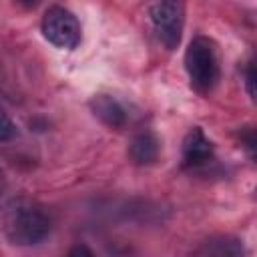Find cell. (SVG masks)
Here are the masks:
<instances>
[{"label": "cell", "instance_id": "6da1fadb", "mask_svg": "<svg viewBox=\"0 0 257 257\" xmlns=\"http://www.w3.org/2000/svg\"><path fill=\"white\" fill-rule=\"evenodd\" d=\"M6 237L14 245H38L50 233L48 215L34 205H16L6 215Z\"/></svg>", "mask_w": 257, "mask_h": 257}, {"label": "cell", "instance_id": "7a4b0ae2", "mask_svg": "<svg viewBox=\"0 0 257 257\" xmlns=\"http://www.w3.org/2000/svg\"><path fill=\"white\" fill-rule=\"evenodd\" d=\"M185 68L191 78V84L199 92H209L219 76V66H217V56L213 50V44L197 36L191 40L187 52H185Z\"/></svg>", "mask_w": 257, "mask_h": 257}, {"label": "cell", "instance_id": "3957f363", "mask_svg": "<svg viewBox=\"0 0 257 257\" xmlns=\"http://www.w3.org/2000/svg\"><path fill=\"white\" fill-rule=\"evenodd\" d=\"M42 34L56 48L72 50L80 42V24L70 10L50 6L42 16Z\"/></svg>", "mask_w": 257, "mask_h": 257}, {"label": "cell", "instance_id": "277c9868", "mask_svg": "<svg viewBox=\"0 0 257 257\" xmlns=\"http://www.w3.org/2000/svg\"><path fill=\"white\" fill-rule=\"evenodd\" d=\"M151 22L161 38V42L173 50L177 48L181 40V30H183V14L185 8L181 2H157L151 6Z\"/></svg>", "mask_w": 257, "mask_h": 257}, {"label": "cell", "instance_id": "5b68a950", "mask_svg": "<svg viewBox=\"0 0 257 257\" xmlns=\"http://www.w3.org/2000/svg\"><path fill=\"white\" fill-rule=\"evenodd\" d=\"M191 257H245V245L231 235H217L197 245Z\"/></svg>", "mask_w": 257, "mask_h": 257}, {"label": "cell", "instance_id": "8992f818", "mask_svg": "<svg viewBox=\"0 0 257 257\" xmlns=\"http://www.w3.org/2000/svg\"><path fill=\"white\" fill-rule=\"evenodd\" d=\"M213 157V143L205 137V133L195 126L183 141V161L187 167H197L207 163Z\"/></svg>", "mask_w": 257, "mask_h": 257}, {"label": "cell", "instance_id": "52a82bcc", "mask_svg": "<svg viewBox=\"0 0 257 257\" xmlns=\"http://www.w3.org/2000/svg\"><path fill=\"white\" fill-rule=\"evenodd\" d=\"M90 108L106 126L120 128L126 122V112H124L122 104L108 94H96L90 100Z\"/></svg>", "mask_w": 257, "mask_h": 257}, {"label": "cell", "instance_id": "ba28073f", "mask_svg": "<svg viewBox=\"0 0 257 257\" xmlns=\"http://www.w3.org/2000/svg\"><path fill=\"white\" fill-rule=\"evenodd\" d=\"M159 139L153 133H139L128 145V157L135 165H153L159 159Z\"/></svg>", "mask_w": 257, "mask_h": 257}, {"label": "cell", "instance_id": "9c48e42d", "mask_svg": "<svg viewBox=\"0 0 257 257\" xmlns=\"http://www.w3.org/2000/svg\"><path fill=\"white\" fill-rule=\"evenodd\" d=\"M14 135H16V124L12 122V118L4 110H0V143L10 141Z\"/></svg>", "mask_w": 257, "mask_h": 257}, {"label": "cell", "instance_id": "30bf717a", "mask_svg": "<svg viewBox=\"0 0 257 257\" xmlns=\"http://www.w3.org/2000/svg\"><path fill=\"white\" fill-rule=\"evenodd\" d=\"M66 257H94V253H92V249H90L88 245L76 243V245H72V247L68 249Z\"/></svg>", "mask_w": 257, "mask_h": 257}, {"label": "cell", "instance_id": "8fae6325", "mask_svg": "<svg viewBox=\"0 0 257 257\" xmlns=\"http://www.w3.org/2000/svg\"><path fill=\"white\" fill-rule=\"evenodd\" d=\"M245 82H247V92H249V96L255 98V68H253V64H249L247 70H245Z\"/></svg>", "mask_w": 257, "mask_h": 257}]
</instances>
